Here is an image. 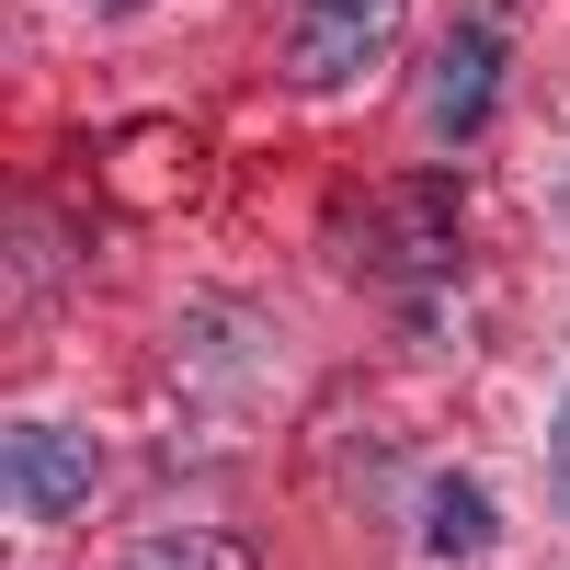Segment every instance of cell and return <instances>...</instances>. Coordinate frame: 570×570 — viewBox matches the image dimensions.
Listing matches in <instances>:
<instances>
[{"instance_id":"6da1fadb","label":"cell","mask_w":570,"mask_h":570,"mask_svg":"<svg viewBox=\"0 0 570 570\" xmlns=\"http://www.w3.org/2000/svg\"><path fill=\"white\" fill-rule=\"evenodd\" d=\"M400 35H411V0H297V23H285V80L297 91H365L400 58Z\"/></svg>"},{"instance_id":"7a4b0ae2","label":"cell","mask_w":570,"mask_h":570,"mask_svg":"<svg viewBox=\"0 0 570 570\" xmlns=\"http://www.w3.org/2000/svg\"><path fill=\"white\" fill-rule=\"evenodd\" d=\"M0 480H12L23 525H69V513L104 491V445H91L80 422H58V411H23L12 434H0Z\"/></svg>"},{"instance_id":"3957f363","label":"cell","mask_w":570,"mask_h":570,"mask_svg":"<svg viewBox=\"0 0 570 570\" xmlns=\"http://www.w3.org/2000/svg\"><path fill=\"white\" fill-rule=\"evenodd\" d=\"M491 104H502V35L491 23H456L434 46V69H422V137L468 149V137L491 126Z\"/></svg>"},{"instance_id":"277c9868","label":"cell","mask_w":570,"mask_h":570,"mask_svg":"<svg viewBox=\"0 0 570 570\" xmlns=\"http://www.w3.org/2000/svg\"><path fill=\"white\" fill-rule=\"evenodd\" d=\"M422 548L434 559H480L491 548V491L480 480H434L422 491Z\"/></svg>"},{"instance_id":"5b68a950","label":"cell","mask_w":570,"mask_h":570,"mask_svg":"<svg viewBox=\"0 0 570 570\" xmlns=\"http://www.w3.org/2000/svg\"><path fill=\"white\" fill-rule=\"evenodd\" d=\"M126 570H252L240 537H206V525H183V537H137Z\"/></svg>"},{"instance_id":"8992f818","label":"cell","mask_w":570,"mask_h":570,"mask_svg":"<svg viewBox=\"0 0 570 570\" xmlns=\"http://www.w3.org/2000/svg\"><path fill=\"white\" fill-rule=\"evenodd\" d=\"M548 491H559V513H570V389H559V411H548Z\"/></svg>"},{"instance_id":"52a82bcc","label":"cell","mask_w":570,"mask_h":570,"mask_svg":"<svg viewBox=\"0 0 570 570\" xmlns=\"http://www.w3.org/2000/svg\"><path fill=\"white\" fill-rule=\"evenodd\" d=\"M91 12H149V0H91Z\"/></svg>"}]
</instances>
